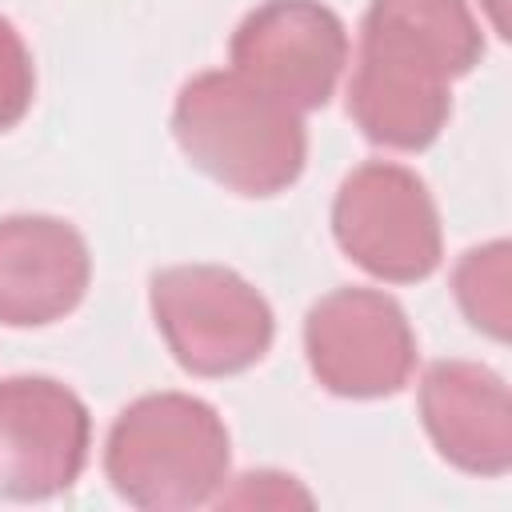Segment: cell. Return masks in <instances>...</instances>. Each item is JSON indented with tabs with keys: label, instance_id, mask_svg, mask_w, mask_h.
I'll return each mask as SVG.
<instances>
[{
	"label": "cell",
	"instance_id": "1",
	"mask_svg": "<svg viewBox=\"0 0 512 512\" xmlns=\"http://www.w3.org/2000/svg\"><path fill=\"white\" fill-rule=\"evenodd\" d=\"M172 136L192 168L252 200L292 188L308 160L300 112L232 68L184 80L172 104Z\"/></svg>",
	"mask_w": 512,
	"mask_h": 512
},
{
	"label": "cell",
	"instance_id": "2",
	"mask_svg": "<svg viewBox=\"0 0 512 512\" xmlns=\"http://www.w3.org/2000/svg\"><path fill=\"white\" fill-rule=\"evenodd\" d=\"M232 440L224 416L188 392H148L120 408L104 440V476L144 512H180L216 500Z\"/></svg>",
	"mask_w": 512,
	"mask_h": 512
},
{
	"label": "cell",
	"instance_id": "3",
	"mask_svg": "<svg viewBox=\"0 0 512 512\" xmlns=\"http://www.w3.org/2000/svg\"><path fill=\"white\" fill-rule=\"evenodd\" d=\"M148 304L172 360L192 376H236L260 364L276 336L264 292L224 264L160 268Z\"/></svg>",
	"mask_w": 512,
	"mask_h": 512
},
{
	"label": "cell",
	"instance_id": "4",
	"mask_svg": "<svg viewBox=\"0 0 512 512\" xmlns=\"http://www.w3.org/2000/svg\"><path fill=\"white\" fill-rule=\"evenodd\" d=\"M340 252L384 284H416L440 268L444 232L428 184L392 160L352 168L332 200Z\"/></svg>",
	"mask_w": 512,
	"mask_h": 512
},
{
	"label": "cell",
	"instance_id": "5",
	"mask_svg": "<svg viewBox=\"0 0 512 512\" xmlns=\"http://www.w3.org/2000/svg\"><path fill=\"white\" fill-rule=\"evenodd\" d=\"M304 356L324 392L380 400L412 380L416 332L388 292L332 288L304 316Z\"/></svg>",
	"mask_w": 512,
	"mask_h": 512
},
{
	"label": "cell",
	"instance_id": "6",
	"mask_svg": "<svg viewBox=\"0 0 512 512\" xmlns=\"http://www.w3.org/2000/svg\"><path fill=\"white\" fill-rule=\"evenodd\" d=\"M348 28L320 0H264L228 40L232 72L296 112L324 108L348 64Z\"/></svg>",
	"mask_w": 512,
	"mask_h": 512
},
{
	"label": "cell",
	"instance_id": "7",
	"mask_svg": "<svg viewBox=\"0 0 512 512\" xmlns=\"http://www.w3.org/2000/svg\"><path fill=\"white\" fill-rule=\"evenodd\" d=\"M348 116L372 144L420 152L444 132L452 116V76L412 40L360 20Z\"/></svg>",
	"mask_w": 512,
	"mask_h": 512
},
{
	"label": "cell",
	"instance_id": "8",
	"mask_svg": "<svg viewBox=\"0 0 512 512\" xmlns=\"http://www.w3.org/2000/svg\"><path fill=\"white\" fill-rule=\"evenodd\" d=\"M92 448L88 404L52 376L0 380V496L48 500L68 492Z\"/></svg>",
	"mask_w": 512,
	"mask_h": 512
},
{
	"label": "cell",
	"instance_id": "9",
	"mask_svg": "<svg viewBox=\"0 0 512 512\" xmlns=\"http://www.w3.org/2000/svg\"><path fill=\"white\" fill-rule=\"evenodd\" d=\"M92 256L76 224L20 212L0 220V324L44 328L64 320L88 292Z\"/></svg>",
	"mask_w": 512,
	"mask_h": 512
},
{
	"label": "cell",
	"instance_id": "10",
	"mask_svg": "<svg viewBox=\"0 0 512 512\" xmlns=\"http://www.w3.org/2000/svg\"><path fill=\"white\" fill-rule=\"evenodd\" d=\"M420 424L432 448L468 476L512 468V396L500 372L472 360H436L420 380Z\"/></svg>",
	"mask_w": 512,
	"mask_h": 512
},
{
	"label": "cell",
	"instance_id": "11",
	"mask_svg": "<svg viewBox=\"0 0 512 512\" xmlns=\"http://www.w3.org/2000/svg\"><path fill=\"white\" fill-rule=\"evenodd\" d=\"M364 20L432 52L452 80L468 76L484 56V32L468 0H368Z\"/></svg>",
	"mask_w": 512,
	"mask_h": 512
},
{
	"label": "cell",
	"instance_id": "12",
	"mask_svg": "<svg viewBox=\"0 0 512 512\" xmlns=\"http://www.w3.org/2000/svg\"><path fill=\"white\" fill-rule=\"evenodd\" d=\"M508 240H492L480 248H468L460 256V264L452 268V292L460 312L468 316L472 328H480L492 340H508V324H512V268H508Z\"/></svg>",
	"mask_w": 512,
	"mask_h": 512
},
{
	"label": "cell",
	"instance_id": "13",
	"mask_svg": "<svg viewBox=\"0 0 512 512\" xmlns=\"http://www.w3.org/2000/svg\"><path fill=\"white\" fill-rule=\"evenodd\" d=\"M36 96V64L8 16H0V132L16 128Z\"/></svg>",
	"mask_w": 512,
	"mask_h": 512
},
{
	"label": "cell",
	"instance_id": "14",
	"mask_svg": "<svg viewBox=\"0 0 512 512\" xmlns=\"http://www.w3.org/2000/svg\"><path fill=\"white\" fill-rule=\"evenodd\" d=\"M484 8H488V16H492V24H496V32L504 36V0H484Z\"/></svg>",
	"mask_w": 512,
	"mask_h": 512
}]
</instances>
